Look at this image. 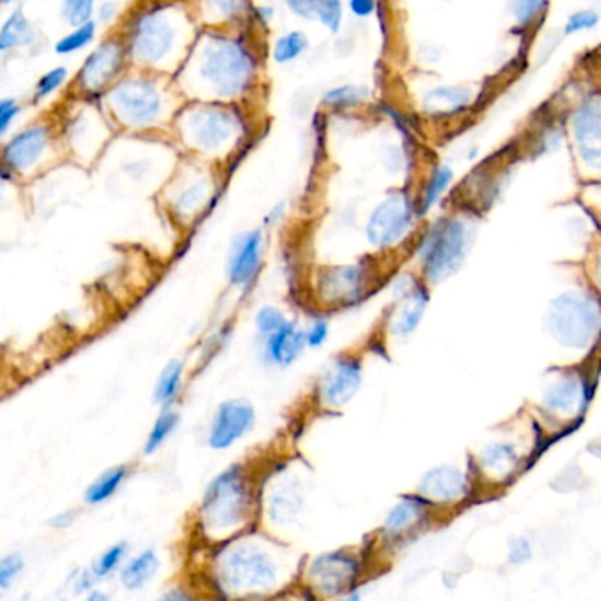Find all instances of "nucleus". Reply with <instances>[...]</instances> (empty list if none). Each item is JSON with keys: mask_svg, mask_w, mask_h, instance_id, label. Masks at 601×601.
<instances>
[{"mask_svg": "<svg viewBox=\"0 0 601 601\" xmlns=\"http://www.w3.org/2000/svg\"><path fill=\"white\" fill-rule=\"evenodd\" d=\"M18 113V104L13 99H4L0 103V133L8 131L9 122L15 119Z\"/></svg>", "mask_w": 601, "mask_h": 601, "instance_id": "42", "label": "nucleus"}, {"mask_svg": "<svg viewBox=\"0 0 601 601\" xmlns=\"http://www.w3.org/2000/svg\"><path fill=\"white\" fill-rule=\"evenodd\" d=\"M302 506V496H300V487L293 482H282L277 485V489L270 494L268 499V512L270 519L277 524H286L295 519V515L300 512Z\"/></svg>", "mask_w": 601, "mask_h": 601, "instance_id": "25", "label": "nucleus"}, {"mask_svg": "<svg viewBox=\"0 0 601 601\" xmlns=\"http://www.w3.org/2000/svg\"><path fill=\"white\" fill-rule=\"evenodd\" d=\"M180 386H182V365H180V362H170L164 367L161 376L157 379L154 402L159 406L168 408L171 402L177 399Z\"/></svg>", "mask_w": 601, "mask_h": 601, "instance_id": "28", "label": "nucleus"}, {"mask_svg": "<svg viewBox=\"0 0 601 601\" xmlns=\"http://www.w3.org/2000/svg\"><path fill=\"white\" fill-rule=\"evenodd\" d=\"M471 101V90L466 87H439L425 97V112L429 115H455L462 112Z\"/></svg>", "mask_w": 601, "mask_h": 601, "instance_id": "24", "label": "nucleus"}, {"mask_svg": "<svg viewBox=\"0 0 601 601\" xmlns=\"http://www.w3.org/2000/svg\"><path fill=\"white\" fill-rule=\"evenodd\" d=\"M48 143V129L32 127L15 136L4 149V163L13 170L23 171L38 161Z\"/></svg>", "mask_w": 601, "mask_h": 601, "instance_id": "16", "label": "nucleus"}, {"mask_svg": "<svg viewBox=\"0 0 601 601\" xmlns=\"http://www.w3.org/2000/svg\"><path fill=\"white\" fill-rule=\"evenodd\" d=\"M364 89L358 87H341V89L332 90L327 94V103L335 104V106H353L360 103L364 99Z\"/></svg>", "mask_w": 601, "mask_h": 601, "instance_id": "40", "label": "nucleus"}, {"mask_svg": "<svg viewBox=\"0 0 601 601\" xmlns=\"http://www.w3.org/2000/svg\"><path fill=\"white\" fill-rule=\"evenodd\" d=\"M362 281L364 277L358 267L332 268L321 281L323 298H327L330 302L353 300L362 291V284H364Z\"/></svg>", "mask_w": 601, "mask_h": 601, "instance_id": "19", "label": "nucleus"}, {"mask_svg": "<svg viewBox=\"0 0 601 601\" xmlns=\"http://www.w3.org/2000/svg\"><path fill=\"white\" fill-rule=\"evenodd\" d=\"M96 34V23H87L83 27H78L75 32L67 34L66 38L60 39L55 50L59 53H71L80 50L85 45H89Z\"/></svg>", "mask_w": 601, "mask_h": 601, "instance_id": "34", "label": "nucleus"}, {"mask_svg": "<svg viewBox=\"0 0 601 601\" xmlns=\"http://www.w3.org/2000/svg\"><path fill=\"white\" fill-rule=\"evenodd\" d=\"M327 335V323H323V321H318V323H314V325H312L311 330H309V332H307V335H305V341H307V344H309V346H314V348H316V346H321L323 342L327 341Z\"/></svg>", "mask_w": 601, "mask_h": 601, "instance_id": "44", "label": "nucleus"}, {"mask_svg": "<svg viewBox=\"0 0 601 601\" xmlns=\"http://www.w3.org/2000/svg\"><path fill=\"white\" fill-rule=\"evenodd\" d=\"M159 601H194L189 594L184 593L182 589H171L168 593H164Z\"/></svg>", "mask_w": 601, "mask_h": 601, "instance_id": "48", "label": "nucleus"}, {"mask_svg": "<svg viewBox=\"0 0 601 601\" xmlns=\"http://www.w3.org/2000/svg\"><path fill=\"white\" fill-rule=\"evenodd\" d=\"M66 76V67H55L50 73H46V75L39 80L38 87H36V101L45 99L46 96H50L52 92L59 89L60 85L66 80Z\"/></svg>", "mask_w": 601, "mask_h": 601, "instance_id": "39", "label": "nucleus"}, {"mask_svg": "<svg viewBox=\"0 0 601 601\" xmlns=\"http://www.w3.org/2000/svg\"><path fill=\"white\" fill-rule=\"evenodd\" d=\"M411 221L413 203L406 194H394L372 212L367 237L376 247H390L404 238L411 228Z\"/></svg>", "mask_w": 601, "mask_h": 601, "instance_id": "7", "label": "nucleus"}, {"mask_svg": "<svg viewBox=\"0 0 601 601\" xmlns=\"http://www.w3.org/2000/svg\"><path fill=\"white\" fill-rule=\"evenodd\" d=\"M600 22V16L594 13L593 9H582L573 13L568 22L564 25V34H577L582 30H591Z\"/></svg>", "mask_w": 601, "mask_h": 601, "instance_id": "37", "label": "nucleus"}, {"mask_svg": "<svg viewBox=\"0 0 601 601\" xmlns=\"http://www.w3.org/2000/svg\"><path fill=\"white\" fill-rule=\"evenodd\" d=\"M545 8V4L542 2H524V4H517L515 9H517V18H519L520 23H529L533 18H535L536 9Z\"/></svg>", "mask_w": 601, "mask_h": 601, "instance_id": "45", "label": "nucleus"}, {"mask_svg": "<svg viewBox=\"0 0 601 601\" xmlns=\"http://www.w3.org/2000/svg\"><path fill=\"white\" fill-rule=\"evenodd\" d=\"M216 580L224 593L253 598L274 591L281 580V563L268 545L251 538L224 547L217 556Z\"/></svg>", "mask_w": 601, "mask_h": 601, "instance_id": "1", "label": "nucleus"}, {"mask_svg": "<svg viewBox=\"0 0 601 601\" xmlns=\"http://www.w3.org/2000/svg\"><path fill=\"white\" fill-rule=\"evenodd\" d=\"M596 281H598L601 290V254L598 256V265H596Z\"/></svg>", "mask_w": 601, "mask_h": 601, "instance_id": "50", "label": "nucleus"}, {"mask_svg": "<svg viewBox=\"0 0 601 601\" xmlns=\"http://www.w3.org/2000/svg\"><path fill=\"white\" fill-rule=\"evenodd\" d=\"M316 15L320 16L321 22L330 30L339 29L341 23V4L339 2H318Z\"/></svg>", "mask_w": 601, "mask_h": 601, "instance_id": "41", "label": "nucleus"}, {"mask_svg": "<svg viewBox=\"0 0 601 601\" xmlns=\"http://www.w3.org/2000/svg\"><path fill=\"white\" fill-rule=\"evenodd\" d=\"M173 45V29L170 23L159 13L145 15L136 29L133 46L136 55L143 60L156 62L170 52Z\"/></svg>", "mask_w": 601, "mask_h": 601, "instance_id": "13", "label": "nucleus"}, {"mask_svg": "<svg viewBox=\"0 0 601 601\" xmlns=\"http://www.w3.org/2000/svg\"><path fill=\"white\" fill-rule=\"evenodd\" d=\"M349 8H351V11L357 16H369L376 6H374L372 2H369V0H353V2L349 4Z\"/></svg>", "mask_w": 601, "mask_h": 601, "instance_id": "47", "label": "nucleus"}, {"mask_svg": "<svg viewBox=\"0 0 601 601\" xmlns=\"http://www.w3.org/2000/svg\"><path fill=\"white\" fill-rule=\"evenodd\" d=\"M235 127L237 126L235 120L231 119V115L217 110L196 113L189 120V129L193 133L194 140L207 149H217L224 141L230 140Z\"/></svg>", "mask_w": 601, "mask_h": 601, "instance_id": "17", "label": "nucleus"}, {"mask_svg": "<svg viewBox=\"0 0 601 601\" xmlns=\"http://www.w3.org/2000/svg\"><path fill=\"white\" fill-rule=\"evenodd\" d=\"M453 180V171L448 166H439L432 173L431 179L425 186L422 196V214H427L429 208L434 207L438 203L441 194L445 193L446 189L450 187Z\"/></svg>", "mask_w": 601, "mask_h": 601, "instance_id": "32", "label": "nucleus"}, {"mask_svg": "<svg viewBox=\"0 0 601 601\" xmlns=\"http://www.w3.org/2000/svg\"><path fill=\"white\" fill-rule=\"evenodd\" d=\"M593 394L589 381L579 374H563L543 390V409L552 416L573 418L586 409Z\"/></svg>", "mask_w": 601, "mask_h": 601, "instance_id": "11", "label": "nucleus"}, {"mask_svg": "<svg viewBox=\"0 0 601 601\" xmlns=\"http://www.w3.org/2000/svg\"><path fill=\"white\" fill-rule=\"evenodd\" d=\"M25 561L20 554H8L0 559V589L6 591L23 572Z\"/></svg>", "mask_w": 601, "mask_h": 601, "instance_id": "35", "label": "nucleus"}, {"mask_svg": "<svg viewBox=\"0 0 601 601\" xmlns=\"http://www.w3.org/2000/svg\"><path fill=\"white\" fill-rule=\"evenodd\" d=\"M127 550L129 549H127L126 543H115L112 547L104 550L103 554H99L89 568L94 579H108V577H112L113 573L120 572L122 566L126 564L124 561H126Z\"/></svg>", "mask_w": 601, "mask_h": 601, "instance_id": "29", "label": "nucleus"}, {"mask_svg": "<svg viewBox=\"0 0 601 601\" xmlns=\"http://www.w3.org/2000/svg\"><path fill=\"white\" fill-rule=\"evenodd\" d=\"M112 106L126 124L143 126L161 112V96L152 83L127 80L113 90Z\"/></svg>", "mask_w": 601, "mask_h": 601, "instance_id": "8", "label": "nucleus"}, {"mask_svg": "<svg viewBox=\"0 0 601 601\" xmlns=\"http://www.w3.org/2000/svg\"><path fill=\"white\" fill-rule=\"evenodd\" d=\"M261 263V235L258 231L247 233L238 240L230 265L231 281L245 284L258 272Z\"/></svg>", "mask_w": 601, "mask_h": 601, "instance_id": "18", "label": "nucleus"}, {"mask_svg": "<svg viewBox=\"0 0 601 601\" xmlns=\"http://www.w3.org/2000/svg\"><path fill=\"white\" fill-rule=\"evenodd\" d=\"M471 228L459 217L441 219L432 226L420 245L423 274L439 282L455 274L468 253Z\"/></svg>", "mask_w": 601, "mask_h": 601, "instance_id": "4", "label": "nucleus"}, {"mask_svg": "<svg viewBox=\"0 0 601 601\" xmlns=\"http://www.w3.org/2000/svg\"><path fill=\"white\" fill-rule=\"evenodd\" d=\"M307 48V39L302 32H291L275 43L274 57L277 62H290L302 55Z\"/></svg>", "mask_w": 601, "mask_h": 601, "instance_id": "33", "label": "nucleus"}, {"mask_svg": "<svg viewBox=\"0 0 601 601\" xmlns=\"http://www.w3.org/2000/svg\"><path fill=\"white\" fill-rule=\"evenodd\" d=\"M519 461V453L512 443H492L480 455L483 471L498 480L512 476Z\"/></svg>", "mask_w": 601, "mask_h": 601, "instance_id": "23", "label": "nucleus"}, {"mask_svg": "<svg viewBox=\"0 0 601 601\" xmlns=\"http://www.w3.org/2000/svg\"><path fill=\"white\" fill-rule=\"evenodd\" d=\"M468 480L461 469L455 466H439L425 473L420 482V494L429 503H455L464 498Z\"/></svg>", "mask_w": 601, "mask_h": 601, "instance_id": "14", "label": "nucleus"}, {"mask_svg": "<svg viewBox=\"0 0 601 601\" xmlns=\"http://www.w3.org/2000/svg\"><path fill=\"white\" fill-rule=\"evenodd\" d=\"M159 570V557L152 549L143 550L131 557L120 570V582L127 591H140L156 577Z\"/></svg>", "mask_w": 601, "mask_h": 601, "instance_id": "21", "label": "nucleus"}, {"mask_svg": "<svg viewBox=\"0 0 601 601\" xmlns=\"http://www.w3.org/2000/svg\"><path fill=\"white\" fill-rule=\"evenodd\" d=\"M425 515V501L420 498H404L386 515L383 529L388 536H401L411 531Z\"/></svg>", "mask_w": 601, "mask_h": 601, "instance_id": "22", "label": "nucleus"}, {"mask_svg": "<svg viewBox=\"0 0 601 601\" xmlns=\"http://www.w3.org/2000/svg\"><path fill=\"white\" fill-rule=\"evenodd\" d=\"M94 4L90 0H78V2H66L64 4V16L71 25H87L92 15Z\"/></svg>", "mask_w": 601, "mask_h": 601, "instance_id": "38", "label": "nucleus"}, {"mask_svg": "<svg viewBox=\"0 0 601 601\" xmlns=\"http://www.w3.org/2000/svg\"><path fill=\"white\" fill-rule=\"evenodd\" d=\"M30 39H32V30H30L29 22L20 11H16L2 29L0 48L8 50L11 46L25 45V43H29Z\"/></svg>", "mask_w": 601, "mask_h": 601, "instance_id": "31", "label": "nucleus"}, {"mask_svg": "<svg viewBox=\"0 0 601 601\" xmlns=\"http://www.w3.org/2000/svg\"><path fill=\"white\" fill-rule=\"evenodd\" d=\"M360 561L346 550H334L314 557L307 568V580L312 591L325 600L355 591Z\"/></svg>", "mask_w": 601, "mask_h": 601, "instance_id": "6", "label": "nucleus"}, {"mask_svg": "<svg viewBox=\"0 0 601 601\" xmlns=\"http://www.w3.org/2000/svg\"><path fill=\"white\" fill-rule=\"evenodd\" d=\"M177 425H179V415L175 411H170V409L163 411L161 415L157 416L156 422L150 429L145 446H143V452L147 455L156 453L166 443V439L170 438L171 434L175 432Z\"/></svg>", "mask_w": 601, "mask_h": 601, "instance_id": "30", "label": "nucleus"}, {"mask_svg": "<svg viewBox=\"0 0 601 601\" xmlns=\"http://www.w3.org/2000/svg\"><path fill=\"white\" fill-rule=\"evenodd\" d=\"M83 601H110V594L96 587L90 593L85 594V600Z\"/></svg>", "mask_w": 601, "mask_h": 601, "instance_id": "49", "label": "nucleus"}, {"mask_svg": "<svg viewBox=\"0 0 601 601\" xmlns=\"http://www.w3.org/2000/svg\"><path fill=\"white\" fill-rule=\"evenodd\" d=\"M253 512V490L244 468L233 464L208 483L200 506L201 527L221 540L237 533Z\"/></svg>", "mask_w": 601, "mask_h": 601, "instance_id": "2", "label": "nucleus"}, {"mask_svg": "<svg viewBox=\"0 0 601 601\" xmlns=\"http://www.w3.org/2000/svg\"><path fill=\"white\" fill-rule=\"evenodd\" d=\"M427 302H429V295L423 288H413L409 291L401 307L395 312L392 332L397 335L411 334L422 320Z\"/></svg>", "mask_w": 601, "mask_h": 601, "instance_id": "26", "label": "nucleus"}, {"mask_svg": "<svg viewBox=\"0 0 601 601\" xmlns=\"http://www.w3.org/2000/svg\"><path fill=\"white\" fill-rule=\"evenodd\" d=\"M288 321L284 320V316H282L281 312L274 309V307H265V309H261L258 312V316H256V325H258V330H260L261 334L272 335L275 332H279L284 325H286Z\"/></svg>", "mask_w": 601, "mask_h": 601, "instance_id": "36", "label": "nucleus"}, {"mask_svg": "<svg viewBox=\"0 0 601 601\" xmlns=\"http://www.w3.org/2000/svg\"><path fill=\"white\" fill-rule=\"evenodd\" d=\"M127 476H129V468L124 464L106 469L85 490V503L92 506L103 505L119 492Z\"/></svg>", "mask_w": 601, "mask_h": 601, "instance_id": "27", "label": "nucleus"}, {"mask_svg": "<svg viewBox=\"0 0 601 601\" xmlns=\"http://www.w3.org/2000/svg\"><path fill=\"white\" fill-rule=\"evenodd\" d=\"M201 73L221 96L242 92L253 75V60L242 46L233 41H210Z\"/></svg>", "mask_w": 601, "mask_h": 601, "instance_id": "5", "label": "nucleus"}, {"mask_svg": "<svg viewBox=\"0 0 601 601\" xmlns=\"http://www.w3.org/2000/svg\"><path fill=\"white\" fill-rule=\"evenodd\" d=\"M547 328L566 348L586 349L601 337V302L593 295L568 291L552 300Z\"/></svg>", "mask_w": 601, "mask_h": 601, "instance_id": "3", "label": "nucleus"}, {"mask_svg": "<svg viewBox=\"0 0 601 601\" xmlns=\"http://www.w3.org/2000/svg\"><path fill=\"white\" fill-rule=\"evenodd\" d=\"M254 422L256 413L249 402L240 399L223 402L212 416L207 445L216 452L228 450L251 432Z\"/></svg>", "mask_w": 601, "mask_h": 601, "instance_id": "9", "label": "nucleus"}, {"mask_svg": "<svg viewBox=\"0 0 601 601\" xmlns=\"http://www.w3.org/2000/svg\"><path fill=\"white\" fill-rule=\"evenodd\" d=\"M531 557V545L527 540H515V542L510 545V561L512 563H524Z\"/></svg>", "mask_w": 601, "mask_h": 601, "instance_id": "43", "label": "nucleus"}, {"mask_svg": "<svg viewBox=\"0 0 601 601\" xmlns=\"http://www.w3.org/2000/svg\"><path fill=\"white\" fill-rule=\"evenodd\" d=\"M305 342H307L305 335L298 332L291 323H286L279 332L268 335L267 357L270 358L272 364L286 367L297 360L298 355L304 349Z\"/></svg>", "mask_w": 601, "mask_h": 601, "instance_id": "20", "label": "nucleus"}, {"mask_svg": "<svg viewBox=\"0 0 601 601\" xmlns=\"http://www.w3.org/2000/svg\"><path fill=\"white\" fill-rule=\"evenodd\" d=\"M73 520H75V512L57 513V515H53L52 519H50V526L53 529H66V527L73 524Z\"/></svg>", "mask_w": 601, "mask_h": 601, "instance_id": "46", "label": "nucleus"}, {"mask_svg": "<svg viewBox=\"0 0 601 601\" xmlns=\"http://www.w3.org/2000/svg\"><path fill=\"white\" fill-rule=\"evenodd\" d=\"M572 131L580 161L591 171H601V96L584 99L573 115Z\"/></svg>", "mask_w": 601, "mask_h": 601, "instance_id": "10", "label": "nucleus"}, {"mask_svg": "<svg viewBox=\"0 0 601 601\" xmlns=\"http://www.w3.org/2000/svg\"><path fill=\"white\" fill-rule=\"evenodd\" d=\"M362 385V365L355 358L337 360L321 378L320 401L325 408L346 406Z\"/></svg>", "mask_w": 601, "mask_h": 601, "instance_id": "12", "label": "nucleus"}, {"mask_svg": "<svg viewBox=\"0 0 601 601\" xmlns=\"http://www.w3.org/2000/svg\"><path fill=\"white\" fill-rule=\"evenodd\" d=\"M122 64V46L115 41H106L90 55L89 60L83 64L82 85L85 89L99 90L119 73Z\"/></svg>", "mask_w": 601, "mask_h": 601, "instance_id": "15", "label": "nucleus"}]
</instances>
